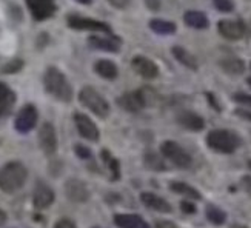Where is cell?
Instances as JSON below:
<instances>
[{"label": "cell", "mask_w": 251, "mask_h": 228, "mask_svg": "<svg viewBox=\"0 0 251 228\" xmlns=\"http://www.w3.org/2000/svg\"><path fill=\"white\" fill-rule=\"evenodd\" d=\"M43 86H45V91L52 96L54 99L65 103L73 101V86L68 82L67 76L56 67L47 68L45 74H43Z\"/></svg>", "instance_id": "cell-1"}, {"label": "cell", "mask_w": 251, "mask_h": 228, "mask_svg": "<svg viewBox=\"0 0 251 228\" xmlns=\"http://www.w3.org/2000/svg\"><path fill=\"white\" fill-rule=\"evenodd\" d=\"M26 179L28 170L22 162L11 160L0 167V191L13 194L25 185Z\"/></svg>", "instance_id": "cell-2"}, {"label": "cell", "mask_w": 251, "mask_h": 228, "mask_svg": "<svg viewBox=\"0 0 251 228\" xmlns=\"http://www.w3.org/2000/svg\"><path fill=\"white\" fill-rule=\"evenodd\" d=\"M206 145L216 153L231 154L242 145V139L230 129H213L206 136Z\"/></svg>", "instance_id": "cell-3"}, {"label": "cell", "mask_w": 251, "mask_h": 228, "mask_svg": "<svg viewBox=\"0 0 251 228\" xmlns=\"http://www.w3.org/2000/svg\"><path fill=\"white\" fill-rule=\"evenodd\" d=\"M79 102L100 119H105L110 114V103H108L105 97L97 90H94L93 86H83L79 93Z\"/></svg>", "instance_id": "cell-4"}, {"label": "cell", "mask_w": 251, "mask_h": 228, "mask_svg": "<svg viewBox=\"0 0 251 228\" xmlns=\"http://www.w3.org/2000/svg\"><path fill=\"white\" fill-rule=\"evenodd\" d=\"M160 153L162 156L168 159L173 165H176L177 168H190L193 164V159L190 156L188 151H185L179 144L173 142V140H165L160 145Z\"/></svg>", "instance_id": "cell-5"}, {"label": "cell", "mask_w": 251, "mask_h": 228, "mask_svg": "<svg viewBox=\"0 0 251 228\" xmlns=\"http://www.w3.org/2000/svg\"><path fill=\"white\" fill-rule=\"evenodd\" d=\"M67 24L74 31H94V32H105V34H111V28L105 22L94 20L90 17H83L79 14H70L67 17Z\"/></svg>", "instance_id": "cell-6"}, {"label": "cell", "mask_w": 251, "mask_h": 228, "mask_svg": "<svg viewBox=\"0 0 251 228\" xmlns=\"http://www.w3.org/2000/svg\"><path fill=\"white\" fill-rule=\"evenodd\" d=\"M37 121H39L37 108L32 103H26V105L22 106L20 111L17 113L16 121H14V128H16L17 133L26 134L37 125Z\"/></svg>", "instance_id": "cell-7"}, {"label": "cell", "mask_w": 251, "mask_h": 228, "mask_svg": "<svg viewBox=\"0 0 251 228\" xmlns=\"http://www.w3.org/2000/svg\"><path fill=\"white\" fill-rule=\"evenodd\" d=\"M65 196L74 203H85L90 201L91 193L83 180L71 177L65 182Z\"/></svg>", "instance_id": "cell-8"}, {"label": "cell", "mask_w": 251, "mask_h": 228, "mask_svg": "<svg viewBox=\"0 0 251 228\" xmlns=\"http://www.w3.org/2000/svg\"><path fill=\"white\" fill-rule=\"evenodd\" d=\"M25 2L32 19L37 22L48 20L50 17L56 14V11H57L54 0H25Z\"/></svg>", "instance_id": "cell-9"}, {"label": "cell", "mask_w": 251, "mask_h": 228, "mask_svg": "<svg viewBox=\"0 0 251 228\" xmlns=\"http://www.w3.org/2000/svg\"><path fill=\"white\" fill-rule=\"evenodd\" d=\"M39 145H40L42 151L47 156L56 154V151H57V134H56V128H54V125L51 122L42 124V127L39 129Z\"/></svg>", "instance_id": "cell-10"}, {"label": "cell", "mask_w": 251, "mask_h": 228, "mask_svg": "<svg viewBox=\"0 0 251 228\" xmlns=\"http://www.w3.org/2000/svg\"><path fill=\"white\" fill-rule=\"evenodd\" d=\"M73 119H74L75 128H77L79 134L83 139L91 140V142H97V140L100 139L99 128H97V125L86 114H83V113H74Z\"/></svg>", "instance_id": "cell-11"}, {"label": "cell", "mask_w": 251, "mask_h": 228, "mask_svg": "<svg viewBox=\"0 0 251 228\" xmlns=\"http://www.w3.org/2000/svg\"><path fill=\"white\" fill-rule=\"evenodd\" d=\"M54 199H56V194H54L52 188L45 182H37L34 193H32V203L37 210H45L51 207Z\"/></svg>", "instance_id": "cell-12"}, {"label": "cell", "mask_w": 251, "mask_h": 228, "mask_svg": "<svg viewBox=\"0 0 251 228\" xmlns=\"http://www.w3.org/2000/svg\"><path fill=\"white\" fill-rule=\"evenodd\" d=\"M117 105L122 106L125 111L128 113H139L142 108L147 106L145 99H144V93L140 90L136 91H129L122 94L121 97H117Z\"/></svg>", "instance_id": "cell-13"}, {"label": "cell", "mask_w": 251, "mask_h": 228, "mask_svg": "<svg viewBox=\"0 0 251 228\" xmlns=\"http://www.w3.org/2000/svg\"><path fill=\"white\" fill-rule=\"evenodd\" d=\"M217 31L226 40H239L245 34V26L241 20H228L224 19L217 24Z\"/></svg>", "instance_id": "cell-14"}, {"label": "cell", "mask_w": 251, "mask_h": 228, "mask_svg": "<svg viewBox=\"0 0 251 228\" xmlns=\"http://www.w3.org/2000/svg\"><path fill=\"white\" fill-rule=\"evenodd\" d=\"M88 45L94 50H100V51H106V52H117L122 47V39L108 34V36H91L88 39Z\"/></svg>", "instance_id": "cell-15"}, {"label": "cell", "mask_w": 251, "mask_h": 228, "mask_svg": "<svg viewBox=\"0 0 251 228\" xmlns=\"http://www.w3.org/2000/svg\"><path fill=\"white\" fill-rule=\"evenodd\" d=\"M131 65H133L134 71L142 76L144 79H156L159 76V68L157 65L152 62L151 59L145 57V56H136L131 60Z\"/></svg>", "instance_id": "cell-16"}, {"label": "cell", "mask_w": 251, "mask_h": 228, "mask_svg": "<svg viewBox=\"0 0 251 228\" xmlns=\"http://www.w3.org/2000/svg\"><path fill=\"white\" fill-rule=\"evenodd\" d=\"M177 124L183 127L185 129H190V131H202L205 128V121L203 117L199 116L194 111H182L177 114Z\"/></svg>", "instance_id": "cell-17"}, {"label": "cell", "mask_w": 251, "mask_h": 228, "mask_svg": "<svg viewBox=\"0 0 251 228\" xmlns=\"http://www.w3.org/2000/svg\"><path fill=\"white\" fill-rule=\"evenodd\" d=\"M140 201L144 205H147L148 208L159 211V213H171V210H173L171 205L168 203V201L157 196V194H154V193H142Z\"/></svg>", "instance_id": "cell-18"}, {"label": "cell", "mask_w": 251, "mask_h": 228, "mask_svg": "<svg viewBox=\"0 0 251 228\" xmlns=\"http://www.w3.org/2000/svg\"><path fill=\"white\" fill-rule=\"evenodd\" d=\"M16 102V94L11 91L5 82H0V119L6 117L13 110Z\"/></svg>", "instance_id": "cell-19"}, {"label": "cell", "mask_w": 251, "mask_h": 228, "mask_svg": "<svg viewBox=\"0 0 251 228\" xmlns=\"http://www.w3.org/2000/svg\"><path fill=\"white\" fill-rule=\"evenodd\" d=\"M114 224L119 228H150V225L139 214H116Z\"/></svg>", "instance_id": "cell-20"}, {"label": "cell", "mask_w": 251, "mask_h": 228, "mask_svg": "<svg viewBox=\"0 0 251 228\" xmlns=\"http://www.w3.org/2000/svg\"><path fill=\"white\" fill-rule=\"evenodd\" d=\"M183 22L187 26L194 28V29H206L210 25L208 17H206L202 11H187V13L183 14Z\"/></svg>", "instance_id": "cell-21"}, {"label": "cell", "mask_w": 251, "mask_h": 228, "mask_svg": "<svg viewBox=\"0 0 251 228\" xmlns=\"http://www.w3.org/2000/svg\"><path fill=\"white\" fill-rule=\"evenodd\" d=\"M94 71L99 74L102 79H106V80H114L119 76L117 65L113 60H108V59L97 60L94 65Z\"/></svg>", "instance_id": "cell-22"}, {"label": "cell", "mask_w": 251, "mask_h": 228, "mask_svg": "<svg viewBox=\"0 0 251 228\" xmlns=\"http://www.w3.org/2000/svg\"><path fill=\"white\" fill-rule=\"evenodd\" d=\"M219 67L230 76H241L245 71V62L239 57H224L219 60Z\"/></svg>", "instance_id": "cell-23"}, {"label": "cell", "mask_w": 251, "mask_h": 228, "mask_svg": "<svg viewBox=\"0 0 251 228\" xmlns=\"http://www.w3.org/2000/svg\"><path fill=\"white\" fill-rule=\"evenodd\" d=\"M171 52H173V56L176 57V60L180 62L183 67H187L188 70H193V71H198V68H199L198 60H196V57L190 51H187L182 47H173Z\"/></svg>", "instance_id": "cell-24"}, {"label": "cell", "mask_w": 251, "mask_h": 228, "mask_svg": "<svg viewBox=\"0 0 251 228\" xmlns=\"http://www.w3.org/2000/svg\"><path fill=\"white\" fill-rule=\"evenodd\" d=\"M100 157L103 160V164L106 165V168L110 170V176H111V180L116 182L121 179V164H119V160L111 154L110 150L103 148L100 151Z\"/></svg>", "instance_id": "cell-25"}, {"label": "cell", "mask_w": 251, "mask_h": 228, "mask_svg": "<svg viewBox=\"0 0 251 228\" xmlns=\"http://www.w3.org/2000/svg\"><path fill=\"white\" fill-rule=\"evenodd\" d=\"M170 188H171V191L182 194V196L188 198V199H193V201H201L202 199L201 193L196 188H193L191 185H188V183H185V182H171Z\"/></svg>", "instance_id": "cell-26"}, {"label": "cell", "mask_w": 251, "mask_h": 228, "mask_svg": "<svg viewBox=\"0 0 251 228\" xmlns=\"http://www.w3.org/2000/svg\"><path fill=\"white\" fill-rule=\"evenodd\" d=\"M150 28L156 32V34L160 36H170L174 34L177 29L176 24L174 22H168V20H162V19H152L150 22Z\"/></svg>", "instance_id": "cell-27"}, {"label": "cell", "mask_w": 251, "mask_h": 228, "mask_svg": "<svg viewBox=\"0 0 251 228\" xmlns=\"http://www.w3.org/2000/svg\"><path fill=\"white\" fill-rule=\"evenodd\" d=\"M144 164L148 170H152V171H165L167 170V164L163 162V159L157 153H154V151H147L144 156Z\"/></svg>", "instance_id": "cell-28"}, {"label": "cell", "mask_w": 251, "mask_h": 228, "mask_svg": "<svg viewBox=\"0 0 251 228\" xmlns=\"http://www.w3.org/2000/svg\"><path fill=\"white\" fill-rule=\"evenodd\" d=\"M206 219L214 225H222L226 221V214L224 210L214 207V205H210V207H206Z\"/></svg>", "instance_id": "cell-29"}, {"label": "cell", "mask_w": 251, "mask_h": 228, "mask_svg": "<svg viewBox=\"0 0 251 228\" xmlns=\"http://www.w3.org/2000/svg\"><path fill=\"white\" fill-rule=\"evenodd\" d=\"M24 65H25V62L22 59H14V60L5 63L3 67L0 68V73H2V74H16V73H19L22 68H24Z\"/></svg>", "instance_id": "cell-30"}, {"label": "cell", "mask_w": 251, "mask_h": 228, "mask_svg": "<svg viewBox=\"0 0 251 228\" xmlns=\"http://www.w3.org/2000/svg\"><path fill=\"white\" fill-rule=\"evenodd\" d=\"M74 153H75V156H77L79 159H82V160H90V159H93L91 150L88 147L82 145V144H75L74 145Z\"/></svg>", "instance_id": "cell-31"}, {"label": "cell", "mask_w": 251, "mask_h": 228, "mask_svg": "<svg viewBox=\"0 0 251 228\" xmlns=\"http://www.w3.org/2000/svg\"><path fill=\"white\" fill-rule=\"evenodd\" d=\"M216 9H219L221 13H231L234 9V2L233 0H213Z\"/></svg>", "instance_id": "cell-32"}, {"label": "cell", "mask_w": 251, "mask_h": 228, "mask_svg": "<svg viewBox=\"0 0 251 228\" xmlns=\"http://www.w3.org/2000/svg\"><path fill=\"white\" fill-rule=\"evenodd\" d=\"M234 102L241 103V105H245V106H251V94H247V93H236L233 96Z\"/></svg>", "instance_id": "cell-33"}, {"label": "cell", "mask_w": 251, "mask_h": 228, "mask_svg": "<svg viewBox=\"0 0 251 228\" xmlns=\"http://www.w3.org/2000/svg\"><path fill=\"white\" fill-rule=\"evenodd\" d=\"M52 228H77V225H75L74 221H71L68 218H62V219H59L56 224H54Z\"/></svg>", "instance_id": "cell-34"}, {"label": "cell", "mask_w": 251, "mask_h": 228, "mask_svg": "<svg viewBox=\"0 0 251 228\" xmlns=\"http://www.w3.org/2000/svg\"><path fill=\"white\" fill-rule=\"evenodd\" d=\"M180 210L185 214H194L196 213V205L191 201H182L180 202Z\"/></svg>", "instance_id": "cell-35"}, {"label": "cell", "mask_w": 251, "mask_h": 228, "mask_svg": "<svg viewBox=\"0 0 251 228\" xmlns=\"http://www.w3.org/2000/svg\"><path fill=\"white\" fill-rule=\"evenodd\" d=\"M108 2L117 9H126L131 5V0H108Z\"/></svg>", "instance_id": "cell-36"}, {"label": "cell", "mask_w": 251, "mask_h": 228, "mask_svg": "<svg viewBox=\"0 0 251 228\" xmlns=\"http://www.w3.org/2000/svg\"><path fill=\"white\" fill-rule=\"evenodd\" d=\"M154 227L156 228H177V225L174 224V222H171V221H162V219L156 221Z\"/></svg>", "instance_id": "cell-37"}, {"label": "cell", "mask_w": 251, "mask_h": 228, "mask_svg": "<svg viewBox=\"0 0 251 228\" xmlns=\"http://www.w3.org/2000/svg\"><path fill=\"white\" fill-rule=\"evenodd\" d=\"M241 185L248 194H251V176H244L241 180Z\"/></svg>", "instance_id": "cell-38"}, {"label": "cell", "mask_w": 251, "mask_h": 228, "mask_svg": "<svg viewBox=\"0 0 251 228\" xmlns=\"http://www.w3.org/2000/svg\"><path fill=\"white\" fill-rule=\"evenodd\" d=\"M145 5L151 11H159L160 9V0H145Z\"/></svg>", "instance_id": "cell-39"}, {"label": "cell", "mask_w": 251, "mask_h": 228, "mask_svg": "<svg viewBox=\"0 0 251 228\" xmlns=\"http://www.w3.org/2000/svg\"><path fill=\"white\" fill-rule=\"evenodd\" d=\"M234 113L239 117H242V119H245V121H250L251 122V111L250 110H241V108H239V110H236Z\"/></svg>", "instance_id": "cell-40"}, {"label": "cell", "mask_w": 251, "mask_h": 228, "mask_svg": "<svg viewBox=\"0 0 251 228\" xmlns=\"http://www.w3.org/2000/svg\"><path fill=\"white\" fill-rule=\"evenodd\" d=\"M6 221H8V216H6V213L0 208V227H3L5 224H6Z\"/></svg>", "instance_id": "cell-41"}, {"label": "cell", "mask_w": 251, "mask_h": 228, "mask_svg": "<svg viewBox=\"0 0 251 228\" xmlns=\"http://www.w3.org/2000/svg\"><path fill=\"white\" fill-rule=\"evenodd\" d=\"M75 2H79V3H82V5H91L93 0H75Z\"/></svg>", "instance_id": "cell-42"}, {"label": "cell", "mask_w": 251, "mask_h": 228, "mask_svg": "<svg viewBox=\"0 0 251 228\" xmlns=\"http://www.w3.org/2000/svg\"><path fill=\"white\" fill-rule=\"evenodd\" d=\"M231 228H247V227H244V225H239V224H234Z\"/></svg>", "instance_id": "cell-43"}, {"label": "cell", "mask_w": 251, "mask_h": 228, "mask_svg": "<svg viewBox=\"0 0 251 228\" xmlns=\"http://www.w3.org/2000/svg\"><path fill=\"white\" fill-rule=\"evenodd\" d=\"M247 83H248V85L251 86V77H248V80H247Z\"/></svg>", "instance_id": "cell-44"}, {"label": "cell", "mask_w": 251, "mask_h": 228, "mask_svg": "<svg viewBox=\"0 0 251 228\" xmlns=\"http://www.w3.org/2000/svg\"><path fill=\"white\" fill-rule=\"evenodd\" d=\"M248 168L251 170V160H248Z\"/></svg>", "instance_id": "cell-45"}, {"label": "cell", "mask_w": 251, "mask_h": 228, "mask_svg": "<svg viewBox=\"0 0 251 228\" xmlns=\"http://www.w3.org/2000/svg\"><path fill=\"white\" fill-rule=\"evenodd\" d=\"M93 228H99V227H93Z\"/></svg>", "instance_id": "cell-46"}]
</instances>
